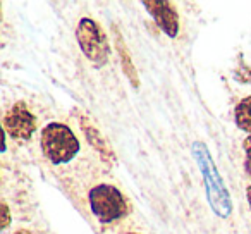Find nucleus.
<instances>
[{
  "instance_id": "nucleus-1",
  "label": "nucleus",
  "mask_w": 251,
  "mask_h": 234,
  "mask_svg": "<svg viewBox=\"0 0 251 234\" xmlns=\"http://www.w3.org/2000/svg\"><path fill=\"white\" fill-rule=\"evenodd\" d=\"M191 154L196 158V164H198L200 171H201V178L203 182H205V191L210 207L217 213V217L227 219L232 213V202H230L229 191H227L226 184H224L222 178H220L219 171H217L215 164H213L208 148L201 141H195L191 145Z\"/></svg>"
},
{
  "instance_id": "nucleus-2",
  "label": "nucleus",
  "mask_w": 251,
  "mask_h": 234,
  "mask_svg": "<svg viewBox=\"0 0 251 234\" xmlns=\"http://www.w3.org/2000/svg\"><path fill=\"white\" fill-rule=\"evenodd\" d=\"M40 147L52 164H69L81 150L74 131L64 123H49L40 134Z\"/></svg>"
},
{
  "instance_id": "nucleus-3",
  "label": "nucleus",
  "mask_w": 251,
  "mask_h": 234,
  "mask_svg": "<svg viewBox=\"0 0 251 234\" xmlns=\"http://www.w3.org/2000/svg\"><path fill=\"white\" fill-rule=\"evenodd\" d=\"M91 213L101 224H110L127 215V202L121 189L112 184H97L88 193Z\"/></svg>"
},
{
  "instance_id": "nucleus-4",
  "label": "nucleus",
  "mask_w": 251,
  "mask_h": 234,
  "mask_svg": "<svg viewBox=\"0 0 251 234\" xmlns=\"http://www.w3.org/2000/svg\"><path fill=\"white\" fill-rule=\"evenodd\" d=\"M76 40L79 49L97 67H103L110 55V45L101 26L91 18L79 19L76 28Z\"/></svg>"
},
{
  "instance_id": "nucleus-5",
  "label": "nucleus",
  "mask_w": 251,
  "mask_h": 234,
  "mask_svg": "<svg viewBox=\"0 0 251 234\" xmlns=\"http://www.w3.org/2000/svg\"><path fill=\"white\" fill-rule=\"evenodd\" d=\"M4 131L14 140H31L36 131V117L25 102H16L4 115Z\"/></svg>"
},
{
  "instance_id": "nucleus-6",
  "label": "nucleus",
  "mask_w": 251,
  "mask_h": 234,
  "mask_svg": "<svg viewBox=\"0 0 251 234\" xmlns=\"http://www.w3.org/2000/svg\"><path fill=\"white\" fill-rule=\"evenodd\" d=\"M143 7L169 38L179 35V14L169 0H143Z\"/></svg>"
},
{
  "instance_id": "nucleus-7",
  "label": "nucleus",
  "mask_w": 251,
  "mask_h": 234,
  "mask_svg": "<svg viewBox=\"0 0 251 234\" xmlns=\"http://www.w3.org/2000/svg\"><path fill=\"white\" fill-rule=\"evenodd\" d=\"M77 121H79V126H81V130H83L84 136H86L88 143H90L91 147H93L95 150L100 154L101 160L107 162V164L115 165V162H117V157H115V154H114V150H112L110 143H108V141L105 140L103 134L98 131V128H95L93 123H91L86 115H83V114L77 115Z\"/></svg>"
},
{
  "instance_id": "nucleus-8",
  "label": "nucleus",
  "mask_w": 251,
  "mask_h": 234,
  "mask_svg": "<svg viewBox=\"0 0 251 234\" xmlns=\"http://www.w3.org/2000/svg\"><path fill=\"white\" fill-rule=\"evenodd\" d=\"M115 49H117V53H119V59H121V67H122V73L126 74V78L129 79L131 86L134 90L140 88V78H138V71H136V66L133 64V59L129 55V50H127V45L126 42L122 40L121 33L115 31Z\"/></svg>"
},
{
  "instance_id": "nucleus-9",
  "label": "nucleus",
  "mask_w": 251,
  "mask_h": 234,
  "mask_svg": "<svg viewBox=\"0 0 251 234\" xmlns=\"http://www.w3.org/2000/svg\"><path fill=\"white\" fill-rule=\"evenodd\" d=\"M234 123L241 131L251 136V97H244L234 108Z\"/></svg>"
},
{
  "instance_id": "nucleus-10",
  "label": "nucleus",
  "mask_w": 251,
  "mask_h": 234,
  "mask_svg": "<svg viewBox=\"0 0 251 234\" xmlns=\"http://www.w3.org/2000/svg\"><path fill=\"white\" fill-rule=\"evenodd\" d=\"M234 79L239 83H251V66L241 64L236 71H234Z\"/></svg>"
},
{
  "instance_id": "nucleus-11",
  "label": "nucleus",
  "mask_w": 251,
  "mask_h": 234,
  "mask_svg": "<svg viewBox=\"0 0 251 234\" xmlns=\"http://www.w3.org/2000/svg\"><path fill=\"white\" fill-rule=\"evenodd\" d=\"M243 148H244V154H246V171L248 174L251 176V136H246L243 141Z\"/></svg>"
},
{
  "instance_id": "nucleus-12",
  "label": "nucleus",
  "mask_w": 251,
  "mask_h": 234,
  "mask_svg": "<svg viewBox=\"0 0 251 234\" xmlns=\"http://www.w3.org/2000/svg\"><path fill=\"white\" fill-rule=\"evenodd\" d=\"M9 224H11V210H9L7 203L2 202V224H0V227H2V229H7Z\"/></svg>"
},
{
  "instance_id": "nucleus-13",
  "label": "nucleus",
  "mask_w": 251,
  "mask_h": 234,
  "mask_svg": "<svg viewBox=\"0 0 251 234\" xmlns=\"http://www.w3.org/2000/svg\"><path fill=\"white\" fill-rule=\"evenodd\" d=\"M246 198H248V203H250V207H251V184L246 188Z\"/></svg>"
},
{
  "instance_id": "nucleus-14",
  "label": "nucleus",
  "mask_w": 251,
  "mask_h": 234,
  "mask_svg": "<svg viewBox=\"0 0 251 234\" xmlns=\"http://www.w3.org/2000/svg\"><path fill=\"white\" fill-rule=\"evenodd\" d=\"M14 234H33L31 231H28V229H19V231H16Z\"/></svg>"
},
{
  "instance_id": "nucleus-15",
  "label": "nucleus",
  "mask_w": 251,
  "mask_h": 234,
  "mask_svg": "<svg viewBox=\"0 0 251 234\" xmlns=\"http://www.w3.org/2000/svg\"><path fill=\"white\" fill-rule=\"evenodd\" d=\"M127 234H138V233H127Z\"/></svg>"
}]
</instances>
